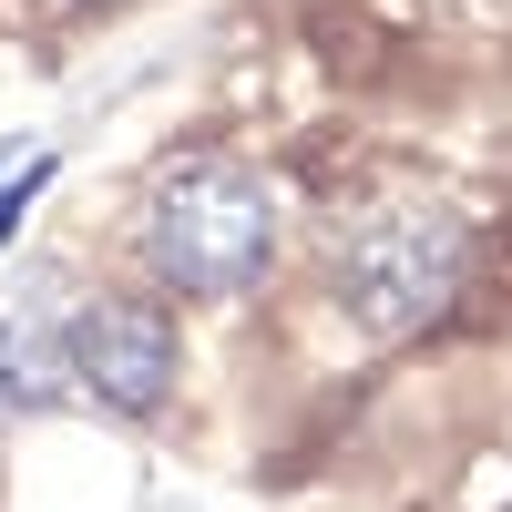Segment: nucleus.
<instances>
[{"label": "nucleus", "mask_w": 512, "mask_h": 512, "mask_svg": "<svg viewBox=\"0 0 512 512\" xmlns=\"http://www.w3.org/2000/svg\"><path fill=\"white\" fill-rule=\"evenodd\" d=\"M267 236H277L267 185H256L246 164H226V154L175 164V175L154 185V205H144V267L175 297H236V287H256V277H267Z\"/></svg>", "instance_id": "nucleus-1"}, {"label": "nucleus", "mask_w": 512, "mask_h": 512, "mask_svg": "<svg viewBox=\"0 0 512 512\" xmlns=\"http://www.w3.org/2000/svg\"><path fill=\"white\" fill-rule=\"evenodd\" d=\"M461 267H472V226L441 216V205H390L369 216L359 246L338 256V297L369 338H420L451 297H461Z\"/></svg>", "instance_id": "nucleus-2"}, {"label": "nucleus", "mask_w": 512, "mask_h": 512, "mask_svg": "<svg viewBox=\"0 0 512 512\" xmlns=\"http://www.w3.org/2000/svg\"><path fill=\"white\" fill-rule=\"evenodd\" d=\"M62 359H72L82 390H93L103 410H123V420H144V410L175 400V318L144 308V297H93V308H72Z\"/></svg>", "instance_id": "nucleus-3"}, {"label": "nucleus", "mask_w": 512, "mask_h": 512, "mask_svg": "<svg viewBox=\"0 0 512 512\" xmlns=\"http://www.w3.org/2000/svg\"><path fill=\"white\" fill-rule=\"evenodd\" d=\"M62 338L41 328H0V410H52L62 400Z\"/></svg>", "instance_id": "nucleus-4"}, {"label": "nucleus", "mask_w": 512, "mask_h": 512, "mask_svg": "<svg viewBox=\"0 0 512 512\" xmlns=\"http://www.w3.org/2000/svg\"><path fill=\"white\" fill-rule=\"evenodd\" d=\"M41 185H52V164H41V154H21V175L0 185V236H11V226L31 216V195H41Z\"/></svg>", "instance_id": "nucleus-5"}, {"label": "nucleus", "mask_w": 512, "mask_h": 512, "mask_svg": "<svg viewBox=\"0 0 512 512\" xmlns=\"http://www.w3.org/2000/svg\"><path fill=\"white\" fill-rule=\"evenodd\" d=\"M0 164H21V154H11V144H0Z\"/></svg>", "instance_id": "nucleus-6"}]
</instances>
